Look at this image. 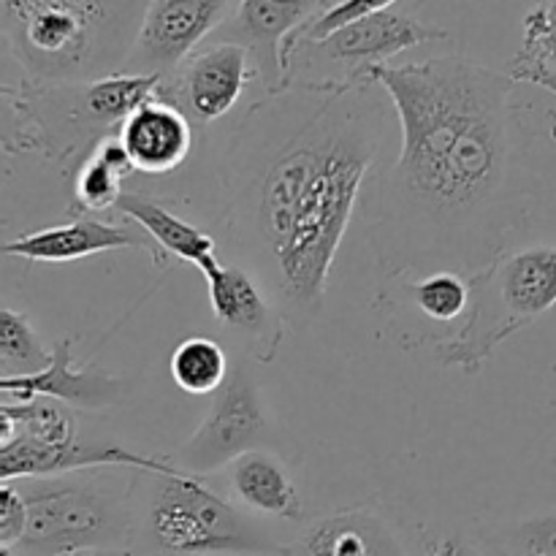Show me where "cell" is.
Here are the masks:
<instances>
[{"instance_id":"obj_1","label":"cell","mask_w":556,"mask_h":556,"mask_svg":"<svg viewBox=\"0 0 556 556\" xmlns=\"http://www.w3.org/2000/svg\"><path fill=\"white\" fill-rule=\"evenodd\" d=\"M369 79L402 130L400 155L375 188L372 242L386 280L476 275L527 215L516 182L519 81L459 54L380 65Z\"/></svg>"},{"instance_id":"obj_2","label":"cell","mask_w":556,"mask_h":556,"mask_svg":"<svg viewBox=\"0 0 556 556\" xmlns=\"http://www.w3.org/2000/svg\"><path fill=\"white\" fill-rule=\"evenodd\" d=\"M378 85H288L233 128L220 161L228 239L288 326H309L389 134Z\"/></svg>"},{"instance_id":"obj_3","label":"cell","mask_w":556,"mask_h":556,"mask_svg":"<svg viewBox=\"0 0 556 556\" xmlns=\"http://www.w3.org/2000/svg\"><path fill=\"white\" fill-rule=\"evenodd\" d=\"M150 0H0L3 49L25 81L71 85L119 74Z\"/></svg>"},{"instance_id":"obj_4","label":"cell","mask_w":556,"mask_h":556,"mask_svg":"<svg viewBox=\"0 0 556 556\" xmlns=\"http://www.w3.org/2000/svg\"><path fill=\"white\" fill-rule=\"evenodd\" d=\"M163 76L119 74L71 85L0 87L3 101V150L9 155H38L63 172H74L103 139L119 134L125 119L161 96Z\"/></svg>"},{"instance_id":"obj_5","label":"cell","mask_w":556,"mask_h":556,"mask_svg":"<svg viewBox=\"0 0 556 556\" xmlns=\"http://www.w3.org/2000/svg\"><path fill=\"white\" fill-rule=\"evenodd\" d=\"M130 541L147 556H282L269 532L204 476L134 470Z\"/></svg>"},{"instance_id":"obj_6","label":"cell","mask_w":556,"mask_h":556,"mask_svg":"<svg viewBox=\"0 0 556 556\" xmlns=\"http://www.w3.org/2000/svg\"><path fill=\"white\" fill-rule=\"evenodd\" d=\"M472 299L465 324L434 345L440 364L467 375L481 372L503 342L556 307V248L532 244L505 250L470 275Z\"/></svg>"},{"instance_id":"obj_7","label":"cell","mask_w":556,"mask_h":556,"mask_svg":"<svg viewBox=\"0 0 556 556\" xmlns=\"http://www.w3.org/2000/svg\"><path fill=\"white\" fill-rule=\"evenodd\" d=\"M81 472L16 481L27 500V530L16 556H71L79 552H125L130 543V500Z\"/></svg>"},{"instance_id":"obj_8","label":"cell","mask_w":556,"mask_h":556,"mask_svg":"<svg viewBox=\"0 0 556 556\" xmlns=\"http://www.w3.org/2000/svg\"><path fill=\"white\" fill-rule=\"evenodd\" d=\"M445 38V27L427 25L405 11H378L324 38H302L291 52L288 85H372V71L389 65L391 58Z\"/></svg>"},{"instance_id":"obj_9","label":"cell","mask_w":556,"mask_h":556,"mask_svg":"<svg viewBox=\"0 0 556 556\" xmlns=\"http://www.w3.org/2000/svg\"><path fill=\"white\" fill-rule=\"evenodd\" d=\"M269 421L264 413V400L248 364L231 367L226 386L215 394L204 421L193 434L168 456L174 467L190 476H212L239 459L242 454L264 448Z\"/></svg>"},{"instance_id":"obj_10","label":"cell","mask_w":556,"mask_h":556,"mask_svg":"<svg viewBox=\"0 0 556 556\" xmlns=\"http://www.w3.org/2000/svg\"><path fill=\"white\" fill-rule=\"evenodd\" d=\"M326 9V0H239L233 16L212 41L248 49L264 96L280 92L291 76L293 47Z\"/></svg>"},{"instance_id":"obj_11","label":"cell","mask_w":556,"mask_h":556,"mask_svg":"<svg viewBox=\"0 0 556 556\" xmlns=\"http://www.w3.org/2000/svg\"><path fill=\"white\" fill-rule=\"evenodd\" d=\"M233 16V0H150L123 71L172 76Z\"/></svg>"},{"instance_id":"obj_12","label":"cell","mask_w":556,"mask_h":556,"mask_svg":"<svg viewBox=\"0 0 556 556\" xmlns=\"http://www.w3.org/2000/svg\"><path fill=\"white\" fill-rule=\"evenodd\" d=\"M253 79L258 76L248 49L210 41L163 79L161 98L174 103L195 128H206L237 106Z\"/></svg>"},{"instance_id":"obj_13","label":"cell","mask_w":556,"mask_h":556,"mask_svg":"<svg viewBox=\"0 0 556 556\" xmlns=\"http://www.w3.org/2000/svg\"><path fill=\"white\" fill-rule=\"evenodd\" d=\"M212 315L223 329L242 337L255 362L271 364L286 342V315L269 288L242 264L215 266L204 275Z\"/></svg>"},{"instance_id":"obj_14","label":"cell","mask_w":556,"mask_h":556,"mask_svg":"<svg viewBox=\"0 0 556 556\" xmlns=\"http://www.w3.org/2000/svg\"><path fill=\"white\" fill-rule=\"evenodd\" d=\"M141 470L172 472L168 456H144L106 440H71V443H33L14 438L0 443V481L54 478L90 470Z\"/></svg>"},{"instance_id":"obj_15","label":"cell","mask_w":556,"mask_h":556,"mask_svg":"<svg viewBox=\"0 0 556 556\" xmlns=\"http://www.w3.org/2000/svg\"><path fill=\"white\" fill-rule=\"evenodd\" d=\"M128 248L147 250L150 258L155 261V244L139 226L79 215L68 223H58V226L38 228V231L9 239L0 253L5 258L27 261V264H74V261Z\"/></svg>"},{"instance_id":"obj_16","label":"cell","mask_w":556,"mask_h":556,"mask_svg":"<svg viewBox=\"0 0 556 556\" xmlns=\"http://www.w3.org/2000/svg\"><path fill=\"white\" fill-rule=\"evenodd\" d=\"M74 342L60 340L52 348V362L36 375L22 378H0L3 402H30L43 400L63 402L81 410H106L125 400V380L103 372V369L85 364L74 367Z\"/></svg>"},{"instance_id":"obj_17","label":"cell","mask_w":556,"mask_h":556,"mask_svg":"<svg viewBox=\"0 0 556 556\" xmlns=\"http://www.w3.org/2000/svg\"><path fill=\"white\" fill-rule=\"evenodd\" d=\"M195 130L199 128L174 103L157 96L125 119L119 141L128 150L136 172L166 177L193 155Z\"/></svg>"},{"instance_id":"obj_18","label":"cell","mask_w":556,"mask_h":556,"mask_svg":"<svg viewBox=\"0 0 556 556\" xmlns=\"http://www.w3.org/2000/svg\"><path fill=\"white\" fill-rule=\"evenodd\" d=\"M114 212H119L125 220L139 226L152 239L157 266H166L168 258H177L179 264L195 266L201 277L210 275L215 266H220L217 239L212 233L201 231L199 226L188 223L185 217H179L163 199L125 190Z\"/></svg>"},{"instance_id":"obj_19","label":"cell","mask_w":556,"mask_h":556,"mask_svg":"<svg viewBox=\"0 0 556 556\" xmlns=\"http://www.w3.org/2000/svg\"><path fill=\"white\" fill-rule=\"evenodd\" d=\"M220 492L253 516L280 521H302L304 505L291 472L282 465L280 456L266 448H255L233 459L226 470H220Z\"/></svg>"},{"instance_id":"obj_20","label":"cell","mask_w":556,"mask_h":556,"mask_svg":"<svg viewBox=\"0 0 556 556\" xmlns=\"http://www.w3.org/2000/svg\"><path fill=\"white\" fill-rule=\"evenodd\" d=\"M282 556H407L400 535L378 510L358 505L315 521Z\"/></svg>"},{"instance_id":"obj_21","label":"cell","mask_w":556,"mask_h":556,"mask_svg":"<svg viewBox=\"0 0 556 556\" xmlns=\"http://www.w3.org/2000/svg\"><path fill=\"white\" fill-rule=\"evenodd\" d=\"M383 299H389V309H410L421 315L429 326H443L451 337L448 326H454L456 320L462 326L470 313V275L456 269H438L427 275L394 277L389 280Z\"/></svg>"},{"instance_id":"obj_22","label":"cell","mask_w":556,"mask_h":556,"mask_svg":"<svg viewBox=\"0 0 556 556\" xmlns=\"http://www.w3.org/2000/svg\"><path fill=\"white\" fill-rule=\"evenodd\" d=\"M136 174L130 163L128 150L119 141V134L103 139L79 166L74 168V204L71 215H87V212L117 210V201L123 199L125 177Z\"/></svg>"},{"instance_id":"obj_23","label":"cell","mask_w":556,"mask_h":556,"mask_svg":"<svg viewBox=\"0 0 556 556\" xmlns=\"http://www.w3.org/2000/svg\"><path fill=\"white\" fill-rule=\"evenodd\" d=\"M22 438L33 443H71L76 440V421L71 416L68 405L54 400L30 402H3L0 405V443Z\"/></svg>"},{"instance_id":"obj_24","label":"cell","mask_w":556,"mask_h":556,"mask_svg":"<svg viewBox=\"0 0 556 556\" xmlns=\"http://www.w3.org/2000/svg\"><path fill=\"white\" fill-rule=\"evenodd\" d=\"M168 372L179 391L190 396H210L226 386L231 375L226 351L212 337H188L179 342L168 358Z\"/></svg>"},{"instance_id":"obj_25","label":"cell","mask_w":556,"mask_h":556,"mask_svg":"<svg viewBox=\"0 0 556 556\" xmlns=\"http://www.w3.org/2000/svg\"><path fill=\"white\" fill-rule=\"evenodd\" d=\"M52 362V351L43 348L33 331L30 318L14 307L0 309V378L36 375Z\"/></svg>"},{"instance_id":"obj_26","label":"cell","mask_w":556,"mask_h":556,"mask_svg":"<svg viewBox=\"0 0 556 556\" xmlns=\"http://www.w3.org/2000/svg\"><path fill=\"white\" fill-rule=\"evenodd\" d=\"M516 60L543 65L556 74V0H538L525 16V41Z\"/></svg>"},{"instance_id":"obj_27","label":"cell","mask_w":556,"mask_h":556,"mask_svg":"<svg viewBox=\"0 0 556 556\" xmlns=\"http://www.w3.org/2000/svg\"><path fill=\"white\" fill-rule=\"evenodd\" d=\"M394 3H400V0H340V3L329 5V9L302 33V38H324L329 36V33H334L337 27L348 25V22L378 14V11L394 9ZM302 38H299V41H302Z\"/></svg>"},{"instance_id":"obj_28","label":"cell","mask_w":556,"mask_h":556,"mask_svg":"<svg viewBox=\"0 0 556 556\" xmlns=\"http://www.w3.org/2000/svg\"><path fill=\"white\" fill-rule=\"evenodd\" d=\"M27 530V500L16 481L0 483V548H14Z\"/></svg>"},{"instance_id":"obj_29","label":"cell","mask_w":556,"mask_h":556,"mask_svg":"<svg viewBox=\"0 0 556 556\" xmlns=\"http://www.w3.org/2000/svg\"><path fill=\"white\" fill-rule=\"evenodd\" d=\"M510 543L508 556H556V516L525 521L510 532Z\"/></svg>"},{"instance_id":"obj_30","label":"cell","mask_w":556,"mask_h":556,"mask_svg":"<svg viewBox=\"0 0 556 556\" xmlns=\"http://www.w3.org/2000/svg\"><path fill=\"white\" fill-rule=\"evenodd\" d=\"M510 76H514L516 81H527V85H535V87H543V90L554 92L556 96V74L554 71L543 68V65H535V63H525V60H510Z\"/></svg>"},{"instance_id":"obj_31","label":"cell","mask_w":556,"mask_h":556,"mask_svg":"<svg viewBox=\"0 0 556 556\" xmlns=\"http://www.w3.org/2000/svg\"><path fill=\"white\" fill-rule=\"evenodd\" d=\"M429 556H476L470 548L462 546L459 541H440L429 546Z\"/></svg>"},{"instance_id":"obj_32","label":"cell","mask_w":556,"mask_h":556,"mask_svg":"<svg viewBox=\"0 0 556 556\" xmlns=\"http://www.w3.org/2000/svg\"><path fill=\"white\" fill-rule=\"evenodd\" d=\"M548 139H552V144L556 150V112H554V109L548 112Z\"/></svg>"},{"instance_id":"obj_33","label":"cell","mask_w":556,"mask_h":556,"mask_svg":"<svg viewBox=\"0 0 556 556\" xmlns=\"http://www.w3.org/2000/svg\"><path fill=\"white\" fill-rule=\"evenodd\" d=\"M90 556H134V554H130V552H96Z\"/></svg>"},{"instance_id":"obj_34","label":"cell","mask_w":556,"mask_h":556,"mask_svg":"<svg viewBox=\"0 0 556 556\" xmlns=\"http://www.w3.org/2000/svg\"><path fill=\"white\" fill-rule=\"evenodd\" d=\"M505 556H508V554H505Z\"/></svg>"}]
</instances>
